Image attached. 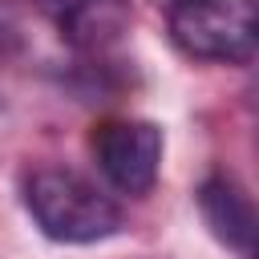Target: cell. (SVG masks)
Here are the masks:
<instances>
[{
	"label": "cell",
	"instance_id": "cell-1",
	"mask_svg": "<svg viewBox=\"0 0 259 259\" xmlns=\"http://www.w3.org/2000/svg\"><path fill=\"white\" fill-rule=\"evenodd\" d=\"M20 190L40 235L57 243H101L121 231V206L69 166L28 170Z\"/></svg>",
	"mask_w": 259,
	"mask_h": 259
},
{
	"label": "cell",
	"instance_id": "cell-2",
	"mask_svg": "<svg viewBox=\"0 0 259 259\" xmlns=\"http://www.w3.org/2000/svg\"><path fill=\"white\" fill-rule=\"evenodd\" d=\"M170 40L214 65H251L259 45L255 0H170L166 4Z\"/></svg>",
	"mask_w": 259,
	"mask_h": 259
},
{
	"label": "cell",
	"instance_id": "cell-3",
	"mask_svg": "<svg viewBox=\"0 0 259 259\" xmlns=\"http://www.w3.org/2000/svg\"><path fill=\"white\" fill-rule=\"evenodd\" d=\"M93 158L105 182L121 194H150L162 166V130L138 117H113L93 130Z\"/></svg>",
	"mask_w": 259,
	"mask_h": 259
},
{
	"label": "cell",
	"instance_id": "cell-4",
	"mask_svg": "<svg viewBox=\"0 0 259 259\" xmlns=\"http://www.w3.org/2000/svg\"><path fill=\"white\" fill-rule=\"evenodd\" d=\"M198 210L223 247H231L239 259L255 255V206L231 174H210L198 186Z\"/></svg>",
	"mask_w": 259,
	"mask_h": 259
},
{
	"label": "cell",
	"instance_id": "cell-5",
	"mask_svg": "<svg viewBox=\"0 0 259 259\" xmlns=\"http://www.w3.org/2000/svg\"><path fill=\"white\" fill-rule=\"evenodd\" d=\"M36 4L61 24V32H69L73 45L97 49L105 36H113L121 28V4L117 0H36Z\"/></svg>",
	"mask_w": 259,
	"mask_h": 259
},
{
	"label": "cell",
	"instance_id": "cell-6",
	"mask_svg": "<svg viewBox=\"0 0 259 259\" xmlns=\"http://www.w3.org/2000/svg\"><path fill=\"white\" fill-rule=\"evenodd\" d=\"M16 53H20V36H16V28H12V24H4V20H0V65H4V61H12Z\"/></svg>",
	"mask_w": 259,
	"mask_h": 259
}]
</instances>
